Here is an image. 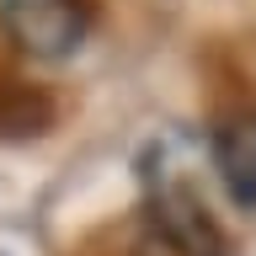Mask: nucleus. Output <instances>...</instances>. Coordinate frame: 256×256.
Wrapping results in <instances>:
<instances>
[{"label":"nucleus","instance_id":"f257e3e1","mask_svg":"<svg viewBox=\"0 0 256 256\" xmlns=\"http://www.w3.org/2000/svg\"><path fill=\"white\" fill-rule=\"evenodd\" d=\"M0 27L32 59H64L91 32V0H0Z\"/></svg>","mask_w":256,"mask_h":256},{"label":"nucleus","instance_id":"f03ea898","mask_svg":"<svg viewBox=\"0 0 256 256\" xmlns=\"http://www.w3.org/2000/svg\"><path fill=\"white\" fill-rule=\"evenodd\" d=\"M128 256H230V246L187 192H171L139 219Z\"/></svg>","mask_w":256,"mask_h":256},{"label":"nucleus","instance_id":"7ed1b4c3","mask_svg":"<svg viewBox=\"0 0 256 256\" xmlns=\"http://www.w3.org/2000/svg\"><path fill=\"white\" fill-rule=\"evenodd\" d=\"M214 166L240 208H256V112H240L214 134Z\"/></svg>","mask_w":256,"mask_h":256},{"label":"nucleus","instance_id":"20e7f679","mask_svg":"<svg viewBox=\"0 0 256 256\" xmlns=\"http://www.w3.org/2000/svg\"><path fill=\"white\" fill-rule=\"evenodd\" d=\"M54 123V102L22 80H0V134H43Z\"/></svg>","mask_w":256,"mask_h":256}]
</instances>
